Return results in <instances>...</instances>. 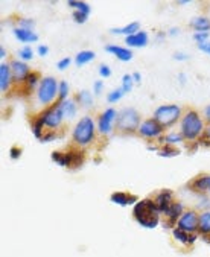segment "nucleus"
<instances>
[{"mask_svg": "<svg viewBox=\"0 0 210 257\" xmlns=\"http://www.w3.org/2000/svg\"><path fill=\"white\" fill-rule=\"evenodd\" d=\"M159 157H163V159H172V157L180 155V149L171 145H162L157 151Z\"/></svg>", "mask_w": 210, "mask_h": 257, "instance_id": "obj_30", "label": "nucleus"}, {"mask_svg": "<svg viewBox=\"0 0 210 257\" xmlns=\"http://www.w3.org/2000/svg\"><path fill=\"white\" fill-rule=\"evenodd\" d=\"M67 5H69L70 8H73L75 11H78V12L87 14V16H90V12H92L90 5L86 3V2H82V0H69Z\"/></svg>", "mask_w": 210, "mask_h": 257, "instance_id": "obj_31", "label": "nucleus"}, {"mask_svg": "<svg viewBox=\"0 0 210 257\" xmlns=\"http://www.w3.org/2000/svg\"><path fill=\"white\" fill-rule=\"evenodd\" d=\"M12 84V73H11V66L9 63L0 64V92L3 94L9 92Z\"/></svg>", "mask_w": 210, "mask_h": 257, "instance_id": "obj_17", "label": "nucleus"}, {"mask_svg": "<svg viewBox=\"0 0 210 257\" xmlns=\"http://www.w3.org/2000/svg\"><path fill=\"white\" fill-rule=\"evenodd\" d=\"M75 101L84 108H89L93 105V94L89 90H81L79 93L75 94Z\"/></svg>", "mask_w": 210, "mask_h": 257, "instance_id": "obj_27", "label": "nucleus"}, {"mask_svg": "<svg viewBox=\"0 0 210 257\" xmlns=\"http://www.w3.org/2000/svg\"><path fill=\"white\" fill-rule=\"evenodd\" d=\"M198 49H200L201 52H204V53H207V55L210 56V41L203 43V45H198Z\"/></svg>", "mask_w": 210, "mask_h": 257, "instance_id": "obj_49", "label": "nucleus"}, {"mask_svg": "<svg viewBox=\"0 0 210 257\" xmlns=\"http://www.w3.org/2000/svg\"><path fill=\"white\" fill-rule=\"evenodd\" d=\"M99 75H101L102 78L111 76V69H110L108 64H101V66H99Z\"/></svg>", "mask_w": 210, "mask_h": 257, "instance_id": "obj_42", "label": "nucleus"}, {"mask_svg": "<svg viewBox=\"0 0 210 257\" xmlns=\"http://www.w3.org/2000/svg\"><path fill=\"white\" fill-rule=\"evenodd\" d=\"M178 34H180V27H171V29L167 31V35H171V37L178 35Z\"/></svg>", "mask_w": 210, "mask_h": 257, "instance_id": "obj_51", "label": "nucleus"}, {"mask_svg": "<svg viewBox=\"0 0 210 257\" xmlns=\"http://www.w3.org/2000/svg\"><path fill=\"white\" fill-rule=\"evenodd\" d=\"M38 116L43 119L45 126L49 128L50 131H57L58 128L63 125L64 120V113L61 108V102H55L49 107H46L41 113H38Z\"/></svg>", "mask_w": 210, "mask_h": 257, "instance_id": "obj_8", "label": "nucleus"}, {"mask_svg": "<svg viewBox=\"0 0 210 257\" xmlns=\"http://www.w3.org/2000/svg\"><path fill=\"white\" fill-rule=\"evenodd\" d=\"M140 114L134 108H122L116 119V130L123 134H133L139 131L140 126Z\"/></svg>", "mask_w": 210, "mask_h": 257, "instance_id": "obj_7", "label": "nucleus"}, {"mask_svg": "<svg viewBox=\"0 0 210 257\" xmlns=\"http://www.w3.org/2000/svg\"><path fill=\"white\" fill-rule=\"evenodd\" d=\"M209 38H210V32H193V40L197 41V45L207 43Z\"/></svg>", "mask_w": 210, "mask_h": 257, "instance_id": "obj_38", "label": "nucleus"}, {"mask_svg": "<svg viewBox=\"0 0 210 257\" xmlns=\"http://www.w3.org/2000/svg\"><path fill=\"white\" fill-rule=\"evenodd\" d=\"M58 139V134L55 133V131H49V133H45L43 137L40 139L41 143H49V141H53V140H57Z\"/></svg>", "mask_w": 210, "mask_h": 257, "instance_id": "obj_40", "label": "nucleus"}, {"mask_svg": "<svg viewBox=\"0 0 210 257\" xmlns=\"http://www.w3.org/2000/svg\"><path fill=\"white\" fill-rule=\"evenodd\" d=\"M174 60L175 61H187L189 60V55L185 52H175L174 53Z\"/></svg>", "mask_w": 210, "mask_h": 257, "instance_id": "obj_45", "label": "nucleus"}, {"mask_svg": "<svg viewBox=\"0 0 210 257\" xmlns=\"http://www.w3.org/2000/svg\"><path fill=\"white\" fill-rule=\"evenodd\" d=\"M183 213H185V206L181 204L180 201H175L169 209H167V210L163 213L164 218H166L164 224H166V225H169V227L175 225V222L180 219V216L183 215Z\"/></svg>", "mask_w": 210, "mask_h": 257, "instance_id": "obj_15", "label": "nucleus"}, {"mask_svg": "<svg viewBox=\"0 0 210 257\" xmlns=\"http://www.w3.org/2000/svg\"><path fill=\"white\" fill-rule=\"evenodd\" d=\"M70 63H72V60H70L69 56H66V58H63V60L58 61L57 67H58V70H66V69L70 66Z\"/></svg>", "mask_w": 210, "mask_h": 257, "instance_id": "obj_44", "label": "nucleus"}, {"mask_svg": "<svg viewBox=\"0 0 210 257\" xmlns=\"http://www.w3.org/2000/svg\"><path fill=\"white\" fill-rule=\"evenodd\" d=\"M41 79H43V78L40 76L38 72H32V70H31V73L27 75V78L24 79V82H23L22 87L26 90V93H29V92H32L34 89H38V85H40Z\"/></svg>", "mask_w": 210, "mask_h": 257, "instance_id": "obj_24", "label": "nucleus"}, {"mask_svg": "<svg viewBox=\"0 0 210 257\" xmlns=\"http://www.w3.org/2000/svg\"><path fill=\"white\" fill-rule=\"evenodd\" d=\"M183 108L177 104H164L156 108L154 111V119H156L164 130L166 128H171L174 126L177 122L181 120V116H183Z\"/></svg>", "mask_w": 210, "mask_h": 257, "instance_id": "obj_5", "label": "nucleus"}, {"mask_svg": "<svg viewBox=\"0 0 210 257\" xmlns=\"http://www.w3.org/2000/svg\"><path fill=\"white\" fill-rule=\"evenodd\" d=\"M133 81H134V84H140V81H142V75H140L139 72H134L133 73Z\"/></svg>", "mask_w": 210, "mask_h": 257, "instance_id": "obj_50", "label": "nucleus"}, {"mask_svg": "<svg viewBox=\"0 0 210 257\" xmlns=\"http://www.w3.org/2000/svg\"><path fill=\"white\" fill-rule=\"evenodd\" d=\"M96 131H97V128L92 116L81 117L72 131V140H73L75 146L82 148V146L92 145L96 137Z\"/></svg>", "mask_w": 210, "mask_h": 257, "instance_id": "obj_3", "label": "nucleus"}, {"mask_svg": "<svg viewBox=\"0 0 210 257\" xmlns=\"http://www.w3.org/2000/svg\"><path fill=\"white\" fill-rule=\"evenodd\" d=\"M203 119H204V122H206L207 125H210V104L206 105L204 110H203Z\"/></svg>", "mask_w": 210, "mask_h": 257, "instance_id": "obj_47", "label": "nucleus"}, {"mask_svg": "<svg viewBox=\"0 0 210 257\" xmlns=\"http://www.w3.org/2000/svg\"><path fill=\"white\" fill-rule=\"evenodd\" d=\"M125 96V92L119 87V89H115V90H111L108 94H107V102L108 104H116V102H119L120 99Z\"/></svg>", "mask_w": 210, "mask_h": 257, "instance_id": "obj_33", "label": "nucleus"}, {"mask_svg": "<svg viewBox=\"0 0 210 257\" xmlns=\"http://www.w3.org/2000/svg\"><path fill=\"white\" fill-rule=\"evenodd\" d=\"M190 3V0H180L178 5H189Z\"/></svg>", "mask_w": 210, "mask_h": 257, "instance_id": "obj_54", "label": "nucleus"}, {"mask_svg": "<svg viewBox=\"0 0 210 257\" xmlns=\"http://www.w3.org/2000/svg\"><path fill=\"white\" fill-rule=\"evenodd\" d=\"M19 27L26 29V31H34L35 22L32 19H19Z\"/></svg>", "mask_w": 210, "mask_h": 257, "instance_id": "obj_37", "label": "nucleus"}, {"mask_svg": "<svg viewBox=\"0 0 210 257\" xmlns=\"http://www.w3.org/2000/svg\"><path fill=\"white\" fill-rule=\"evenodd\" d=\"M209 192H210V187H209Z\"/></svg>", "mask_w": 210, "mask_h": 257, "instance_id": "obj_56", "label": "nucleus"}, {"mask_svg": "<svg viewBox=\"0 0 210 257\" xmlns=\"http://www.w3.org/2000/svg\"><path fill=\"white\" fill-rule=\"evenodd\" d=\"M178 79H180V84H185L186 82V75L185 73H180L178 75Z\"/></svg>", "mask_w": 210, "mask_h": 257, "instance_id": "obj_52", "label": "nucleus"}, {"mask_svg": "<svg viewBox=\"0 0 210 257\" xmlns=\"http://www.w3.org/2000/svg\"><path fill=\"white\" fill-rule=\"evenodd\" d=\"M172 234H174V239L178 240L180 244H183V245H192L193 242L198 239L197 233H187V232L180 230V228H177V227L172 230Z\"/></svg>", "mask_w": 210, "mask_h": 257, "instance_id": "obj_20", "label": "nucleus"}, {"mask_svg": "<svg viewBox=\"0 0 210 257\" xmlns=\"http://www.w3.org/2000/svg\"><path fill=\"white\" fill-rule=\"evenodd\" d=\"M52 160L61 167L78 169L84 164V160H86V152L78 146H73V148H70L64 152H60V151L52 152Z\"/></svg>", "mask_w": 210, "mask_h": 257, "instance_id": "obj_4", "label": "nucleus"}, {"mask_svg": "<svg viewBox=\"0 0 210 257\" xmlns=\"http://www.w3.org/2000/svg\"><path fill=\"white\" fill-rule=\"evenodd\" d=\"M23 154V149L20 146H12L9 149V157H11V160H19L20 157Z\"/></svg>", "mask_w": 210, "mask_h": 257, "instance_id": "obj_41", "label": "nucleus"}, {"mask_svg": "<svg viewBox=\"0 0 210 257\" xmlns=\"http://www.w3.org/2000/svg\"><path fill=\"white\" fill-rule=\"evenodd\" d=\"M58 87L60 82L55 79L53 76H45L41 79L38 89H37V99L41 105H52L55 102H58Z\"/></svg>", "mask_w": 210, "mask_h": 257, "instance_id": "obj_6", "label": "nucleus"}, {"mask_svg": "<svg viewBox=\"0 0 210 257\" xmlns=\"http://www.w3.org/2000/svg\"><path fill=\"white\" fill-rule=\"evenodd\" d=\"M94 58H96V53L93 50H81L75 56V63L76 66H84V64L92 63Z\"/></svg>", "mask_w": 210, "mask_h": 257, "instance_id": "obj_28", "label": "nucleus"}, {"mask_svg": "<svg viewBox=\"0 0 210 257\" xmlns=\"http://www.w3.org/2000/svg\"><path fill=\"white\" fill-rule=\"evenodd\" d=\"M204 239H206V240H209V244H210V239H209V236H204Z\"/></svg>", "mask_w": 210, "mask_h": 257, "instance_id": "obj_55", "label": "nucleus"}, {"mask_svg": "<svg viewBox=\"0 0 210 257\" xmlns=\"http://www.w3.org/2000/svg\"><path fill=\"white\" fill-rule=\"evenodd\" d=\"M117 114H119V111H116L115 108H107L104 113H101L96 120L97 133H99L101 136L111 134V131H113V125L117 119Z\"/></svg>", "mask_w": 210, "mask_h": 257, "instance_id": "obj_9", "label": "nucleus"}, {"mask_svg": "<svg viewBox=\"0 0 210 257\" xmlns=\"http://www.w3.org/2000/svg\"><path fill=\"white\" fill-rule=\"evenodd\" d=\"M0 58H2V60L6 58V50L3 47H0Z\"/></svg>", "mask_w": 210, "mask_h": 257, "instance_id": "obj_53", "label": "nucleus"}, {"mask_svg": "<svg viewBox=\"0 0 210 257\" xmlns=\"http://www.w3.org/2000/svg\"><path fill=\"white\" fill-rule=\"evenodd\" d=\"M111 34H116V35H125V37H130V35H134L137 32H140V23L139 22H131L128 23L127 26H122V27H113V29L110 31Z\"/></svg>", "mask_w": 210, "mask_h": 257, "instance_id": "obj_21", "label": "nucleus"}, {"mask_svg": "<svg viewBox=\"0 0 210 257\" xmlns=\"http://www.w3.org/2000/svg\"><path fill=\"white\" fill-rule=\"evenodd\" d=\"M61 108L64 113V119H73L78 113V105L75 99H66V101H63Z\"/></svg>", "mask_w": 210, "mask_h": 257, "instance_id": "obj_25", "label": "nucleus"}, {"mask_svg": "<svg viewBox=\"0 0 210 257\" xmlns=\"http://www.w3.org/2000/svg\"><path fill=\"white\" fill-rule=\"evenodd\" d=\"M152 199H154V203H156V206L160 210L162 215L175 203L174 201V192L171 189H162V190H159Z\"/></svg>", "mask_w": 210, "mask_h": 257, "instance_id": "obj_13", "label": "nucleus"}, {"mask_svg": "<svg viewBox=\"0 0 210 257\" xmlns=\"http://www.w3.org/2000/svg\"><path fill=\"white\" fill-rule=\"evenodd\" d=\"M73 22L75 23H78V24H84L87 22V19H89V16L87 14H82V12H78V11H73Z\"/></svg>", "mask_w": 210, "mask_h": 257, "instance_id": "obj_39", "label": "nucleus"}, {"mask_svg": "<svg viewBox=\"0 0 210 257\" xmlns=\"http://www.w3.org/2000/svg\"><path fill=\"white\" fill-rule=\"evenodd\" d=\"M185 141V137L181 136V133H169L164 136V145H171V146H175L178 143H183Z\"/></svg>", "mask_w": 210, "mask_h": 257, "instance_id": "obj_32", "label": "nucleus"}, {"mask_svg": "<svg viewBox=\"0 0 210 257\" xmlns=\"http://www.w3.org/2000/svg\"><path fill=\"white\" fill-rule=\"evenodd\" d=\"M19 58L22 60V61H31L32 58H34V50H32V47L29 46V45H26L24 47H22L20 50H19Z\"/></svg>", "mask_w": 210, "mask_h": 257, "instance_id": "obj_34", "label": "nucleus"}, {"mask_svg": "<svg viewBox=\"0 0 210 257\" xmlns=\"http://www.w3.org/2000/svg\"><path fill=\"white\" fill-rule=\"evenodd\" d=\"M200 201H203L200 206V209H210V199L206 195H200Z\"/></svg>", "mask_w": 210, "mask_h": 257, "instance_id": "obj_46", "label": "nucleus"}, {"mask_svg": "<svg viewBox=\"0 0 210 257\" xmlns=\"http://www.w3.org/2000/svg\"><path fill=\"white\" fill-rule=\"evenodd\" d=\"M189 24L195 32H209L210 31V19L204 16L193 17Z\"/></svg>", "mask_w": 210, "mask_h": 257, "instance_id": "obj_22", "label": "nucleus"}, {"mask_svg": "<svg viewBox=\"0 0 210 257\" xmlns=\"http://www.w3.org/2000/svg\"><path fill=\"white\" fill-rule=\"evenodd\" d=\"M105 52L111 53L113 56H116L119 61H123V63H128L133 60V52L128 47H122V46H116V45H107Z\"/></svg>", "mask_w": 210, "mask_h": 257, "instance_id": "obj_18", "label": "nucleus"}, {"mask_svg": "<svg viewBox=\"0 0 210 257\" xmlns=\"http://www.w3.org/2000/svg\"><path fill=\"white\" fill-rule=\"evenodd\" d=\"M32 134H34V137L35 139H41V137H43V134H45V122H43V119H41L40 116H38V114H37V116L32 119Z\"/></svg>", "mask_w": 210, "mask_h": 257, "instance_id": "obj_29", "label": "nucleus"}, {"mask_svg": "<svg viewBox=\"0 0 210 257\" xmlns=\"http://www.w3.org/2000/svg\"><path fill=\"white\" fill-rule=\"evenodd\" d=\"M198 219L200 215L195 210H185L183 215L177 221V228L187 233H197L198 232Z\"/></svg>", "mask_w": 210, "mask_h": 257, "instance_id": "obj_11", "label": "nucleus"}, {"mask_svg": "<svg viewBox=\"0 0 210 257\" xmlns=\"http://www.w3.org/2000/svg\"><path fill=\"white\" fill-rule=\"evenodd\" d=\"M204 130H206V122L201 114L197 110L187 108L180 120L181 136H183L185 140H187L189 143H192V141H197L203 136Z\"/></svg>", "mask_w": 210, "mask_h": 257, "instance_id": "obj_1", "label": "nucleus"}, {"mask_svg": "<svg viewBox=\"0 0 210 257\" xmlns=\"http://www.w3.org/2000/svg\"><path fill=\"white\" fill-rule=\"evenodd\" d=\"M14 35H16L19 41L27 43V45L38 41V35L34 31H26V29H22V27H16V29H14Z\"/></svg>", "mask_w": 210, "mask_h": 257, "instance_id": "obj_23", "label": "nucleus"}, {"mask_svg": "<svg viewBox=\"0 0 210 257\" xmlns=\"http://www.w3.org/2000/svg\"><path fill=\"white\" fill-rule=\"evenodd\" d=\"M198 233L201 236H210V210H206L198 219Z\"/></svg>", "mask_w": 210, "mask_h": 257, "instance_id": "obj_26", "label": "nucleus"}, {"mask_svg": "<svg viewBox=\"0 0 210 257\" xmlns=\"http://www.w3.org/2000/svg\"><path fill=\"white\" fill-rule=\"evenodd\" d=\"M160 210L151 198L139 199L133 209V216L136 222H139L145 228H156L160 222Z\"/></svg>", "mask_w": 210, "mask_h": 257, "instance_id": "obj_2", "label": "nucleus"}, {"mask_svg": "<svg viewBox=\"0 0 210 257\" xmlns=\"http://www.w3.org/2000/svg\"><path fill=\"white\" fill-rule=\"evenodd\" d=\"M137 133H139L140 137H143L146 140H157L163 136L164 128L156 119L151 117V119H146V120H143L142 123H140Z\"/></svg>", "mask_w": 210, "mask_h": 257, "instance_id": "obj_10", "label": "nucleus"}, {"mask_svg": "<svg viewBox=\"0 0 210 257\" xmlns=\"http://www.w3.org/2000/svg\"><path fill=\"white\" fill-rule=\"evenodd\" d=\"M149 43V35L145 32V31H140L134 35H130V37H125V45L128 47H146Z\"/></svg>", "mask_w": 210, "mask_h": 257, "instance_id": "obj_19", "label": "nucleus"}, {"mask_svg": "<svg viewBox=\"0 0 210 257\" xmlns=\"http://www.w3.org/2000/svg\"><path fill=\"white\" fill-rule=\"evenodd\" d=\"M37 53H38L40 56H46V55L49 53V47H47L46 45H38V47H37Z\"/></svg>", "mask_w": 210, "mask_h": 257, "instance_id": "obj_48", "label": "nucleus"}, {"mask_svg": "<svg viewBox=\"0 0 210 257\" xmlns=\"http://www.w3.org/2000/svg\"><path fill=\"white\" fill-rule=\"evenodd\" d=\"M69 99V84L66 81H60V87H58V101L63 102Z\"/></svg>", "mask_w": 210, "mask_h": 257, "instance_id": "obj_36", "label": "nucleus"}, {"mask_svg": "<svg viewBox=\"0 0 210 257\" xmlns=\"http://www.w3.org/2000/svg\"><path fill=\"white\" fill-rule=\"evenodd\" d=\"M133 85H134V81H133V75H123L122 76V90L125 92V94L130 93L133 90Z\"/></svg>", "mask_w": 210, "mask_h": 257, "instance_id": "obj_35", "label": "nucleus"}, {"mask_svg": "<svg viewBox=\"0 0 210 257\" xmlns=\"http://www.w3.org/2000/svg\"><path fill=\"white\" fill-rule=\"evenodd\" d=\"M210 187V175L209 174H200L197 177H193L189 183H187V189L200 193V195H206V192H209Z\"/></svg>", "mask_w": 210, "mask_h": 257, "instance_id": "obj_14", "label": "nucleus"}, {"mask_svg": "<svg viewBox=\"0 0 210 257\" xmlns=\"http://www.w3.org/2000/svg\"><path fill=\"white\" fill-rule=\"evenodd\" d=\"M9 66H11V73H12V82L22 87L27 75L31 73L29 66L22 60H12L9 61Z\"/></svg>", "mask_w": 210, "mask_h": 257, "instance_id": "obj_12", "label": "nucleus"}, {"mask_svg": "<svg viewBox=\"0 0 210 257\" xmlns=\"http://www.w3.org/2000/svg\"><path fill=\"white\" fill-rule=\"evenodd\" d=\"M110 201L113 204L120 206V207H127V206L136 204L139 199H137L136 195L128 193V192H115V193L110 195Z\"/></svg>", "mask_w": 210, "mask_h": 257, "instance_id": "obj_16", "label": "nucleus"}, {"mask_svg": "<svg viewBox=\"0 0 210 257\" xmlns=\"http://www.w3.org/2000/svg\"><path fill=\"white\" fill-rule=\"evenodd\" d=\"M102 90H104V82L102 81H94V84H93V93L96 96H99L102 93Z\"/></svg>", "mask_w": 210, "mask_h": 257, "instance_id": "obj_43", "label": "nucleus"}]
</instances>
